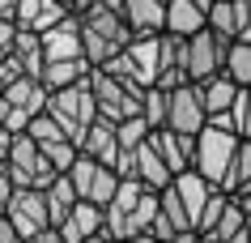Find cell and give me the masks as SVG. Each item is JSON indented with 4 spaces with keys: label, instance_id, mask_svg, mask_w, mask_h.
I'll use <instances>...</instances> for the list:
<instances>
[{
    "label": "cell",
    "instance_id": "obj_1",
    "mask_svg": "<svg viewBox=\"0 0 251 243\" xmlns=\"http://www.w3.org/2000/svg\"><path fill=\"white\" fill-rule=\"evenodd\" d=\"M162 209V188H149L145 179H124L115 201L106 205V230L115 239H136L153 226Z\"/></svg>",
    "mask_w": 251,
    "mask_h": 243
},
{
    "label": "cell",
    "instance_id": "obj_2",
    "mask_svg": "<svg viewBox=\"0 0 251 243\" xmlns=\"http://www.w3.org/2000/svg\"><path fill=\"white\" fill-rule=\"evenodd\" d=\"M81 39H85V60L94 68L106 64L111 55H119L128 43L136 39V30L128 26V17L119 13V9H106L102 0L90 4L85 13H81Z\"/></svg>",
    "mask_w": 251,
    "mask_h": 243
},
{
    "label": "cell",
    "instance_id": "obj_3",
    "mask_svg": "<svg viewBox=\"0 0 251 243\" xmlns=\"http://www.w3.org/2000/svg\"><path fill=\"white\" fill-rule=\"evenodd\" d=\"M51 103V90H47V81L26 73V77H17L9 90H0V124L9 128V133H26L30 120L47 111Z\"/></svg>",
    "mask_w": 251,
    "mask_h": 243
},
{
    "label": "cell",
    "instance_id": "obj_4",
    "mask_svg": "<svg viewBox=\"0 0 251 243\" xmlns=\"http://www.w3.org/2000/svg\"><path fill=\"white\" fill-rule=\"evenodd\" d=\"M9 171H13L17 188H51L55 179L64 175V171H55V162L47 158V149H43L39 136L30 133H13V145H9Z\"/></svg>",
    "mask_w": 251,
    "mask_h": 243
},
{
    "label": "cell",
    "instance_id": "obj_5",
    "mask_svg": "<svg viewBox=\"0 0 251 243\" xmlns=\"http://www.w3.org/2000/svg\"><path fill=\"white\" fill-rule=\"evenodd\" d=\"M90 85H94V98H98V115L106 120H128V115H141L145 107V90L149 85H136L128 77H115L106 68H94L90 73Z\"/></svg>",
    "mask_w": 251,
    "mask_h": 243
},
{
    "label": "cell",
    "instance_id": "obj_6",
    "mask_svg": "<svg viewBox=\"0 0 251 243\" xmlns=\"http://www.w3.org/2000/svg\"><path fill=\"white\" fill-rule=\"evenodd\" d=\"M47 111H51L55 120L64 124V133L81 145V136L90 133L94 120H98V98H94L90 77L77 81V85H64V90H51V103H47Z\"/></svg>",
    "mask_w": 251,
    "mask_h": 243
},
{
    "label": "cell",
    "instance_id": "obj_7",
    "mask_svg": "<svg viewBox=\"0 0 251 243\" xmlns=\"http://www.w3.org/2000/svg\"><path fill=\"white\" fill-rule=\"evenodd\" d=\"M238 145H243V136H238V133H226V128L204 124L200 136H196V171H204V175L222 188L226 175H230V166H234Z\"/></svg>",
    "mask_w": 251,
    "mask_h": 243
},
{
    "label": "cell",
    "instance_id": "obj_8",
    "mask_svg": "<svg viewBox=\"0 0 251 243\" xmlns=\"http://www.w3.org/2000/svg\"><path fill=\"white\" fill-rule=\"evenodd\" d=\"M230 34H222V30H196L192 39H187V73H192V81H204L213 77V73H222L226 68V55H230Z\"/></svg>",
    "mask_w": 251,
    "mask_h": 243
},
{
    "label": "cell",
    "instance_id": "obj_9",
    "mask_svg": "<svg viewBox=\"0 0 251 243\" xmlns=\"http://www.w3.org/2000/svg\"><path fill=\"white\" fill-rule=\"evenodd\" d=\"M115 171L124 179H145L149 188H166L175 179V171L166 166V158L158 154V145L153 141H145V145H136V149H124L115 162Z\"/></svg>",
    "mask_w": 251,
    "mask_h": 243
},
{
    "label": "cell",
    "instance_id": "obj_10",
    "mask_svg": "<svg viewBox=\"0 0 251 243\" xmlns=\"http://www.w3.org/2000/svg\"><path fill=\"white\" fill-rule=\"evenodd\" d=\"M9 222H13L26 239H34L39 230L55 226L51 222V205H47V188H17L9 201Z\"/></svg>",
    "mask_w": 251,
    "mask_h": 243
},
{
    "label": "cell",
    "instance_id": "obj_11",
    "mask_svg": "<svg viewBox=\"0 0 251 243\" xmlns=\"http://www.w3.org/2000/svg\"><path fill=\"white\" fill-rule=\"evenodd\" d=\"M204 124H209V107H204V98H200V85H196V81L175 85V90H171V120H166V128L196 136Z\"/></svg>",
    "mask_w": 251,
    "mask_h": 243
},
{
    "label": "cell",
    "instance_id": "obj_12",
    "mask_svg": "<svg viewBox=\"0 0 251 243\" xmlns=\"http://www.w3.org/2000/svg\"><path fill=\"white\" fill-rule=\"evenodd\" d=\"M43 47H47V64L51 60H81L85 39H81V13H68L51 30H43Z\"/></svg>",
    "mask_w": 251,
    "mask_h": 243
},
{
    "label": "cell",
    "instance_id": "obj_13",
    "mask_svg": "<svg viewBox=\"0 0 251 243\" xmlns=\"http://www.w3.org/2000/svg\"><path fill=\"white\" fill-rule=\"evenodd\" d=\"M192 73H187V39L162 30V68H158V85L162 90H175V85H187Z\"/></svg>",
    "mask_w": 251,
    "mask_h": 243
},
{
    "label": "cell",
    "instance_id": "obj_14",
    "mask_svg": "<svg viewBox=\"0 0 251 243\" xmlns=\"http://www.w3.org/2000/svg\"><path fill=\"white\" fill-rule=\"evenodd\" d=\"M128 60H132L141 85H158V68H162V34H136L128 47Z\"/></svg>",
    "mask_w": 251,
    "mask_h": 243
},
{
    "label": "cell",
    "instance_id": "obj_15",
    "mask_svg": "<svg viewBox=\"0 0 251 243\" xmlns=\"http://www.w3.org/2000/svg\"><path fill=\"white\" fill-rule=\"evenodd\" d=\"M81 149H85L90 158L106 162V166H115L119 154H124V149H119V124L106 120V115H98V120H94V128L81 136Z\"/></svg>",
    "mask_w": 251,
    "mask_h": 243
},
{
    "label": "cell",
    "instance_id": "obj_16",
    "mask_svg": "<svg viewBox=\"0 0 251 243\" xmlns=\"http://www.w3.org/2000/svg\"><path fill=\"white\" fill-rule=\"evenodd\" d=\"M73 13L64 0H17V26L22 30H51L55 22H64Z\"/></svg>",
    "mask_w": 251,
    "mask_h": 243
},
{
    "label": "cell",
    "instance_id": "obj_17",
    "mask_svg": "<svg viewBox=\"0 0 251 243\" xmlns=\"http://www.w3.org/2000/svg\"><path fill=\"white\" fill-rule=\"evenodd\" d=\"M102 226H106V209H102L98 201H85V196H81L77 209L64 217V226H60V230H64L68 243H85L90 235H98Z\"/></svg>",
    "mask_w": 251,
    "mask_h": 243
},
{
    "label": "cell",
    "instance_id": "obj_18",
    "mask_svg": "<svg viewBox=\"0 0 251 243\" xmlns=\"http://www.w3.org/2000/svg\"><path fill=\"white\" fill-rule=\"evenodd\" d=\"M124 17L136 34H162L166 30V0H124Z\"/></svg>",
    "mask_w": 251,
    "mask_h": 243
},
{
    "label": "cell",
    "instance_id": "obj_19",
    "mask_svg": "<svg viewBox=\"0 0 251 243\" xmlns=\"http://www.w3.org/2000/svg\"><path fill=\"white\" fill-rule=\"evenodd\" d=\"M209 26V13L200 9L196 0H166V30L179 39H192L196 30Z\"/></svg>",
    "mask_w": 251,
    "mask_h": 243
},
{
    "label": "cell",
    "instance_id": "obj_20",
    "mask_svg": "<svg viewBox=\"0 0 251 243\" xmlns=\"http://www.w3.org/2000/svg\"><path fill=\"white\" fill-rule=\"evenodd\" d=\"M200 85V98H204V107L209 111H226V107H234V98H238V90H243V85H238L234 77H230V73H213V77H204V81H196Z\"/></svg>",
    "mask_w": 251,
    "mask_h": 243
},
{
    "label": "cell",
    "instance_id": "obj_21",
    "mask_svg": "<svg viewBox=\"0 0 251 243\" xmlns=\"http://www.w3.org/2000/svg\"><path fill=\"white\" fill-rule=\"evenodd\" d=\"M13 55L26 64V73H34V77L47 73V47H43V34H39V30H17Z\"/></svg>",
    "mask_w": 251,
    "mask_h": 243
},
{
    "label": "cell",
    "instance_id": "obj_22",
    "mask_svg": "<svg viewBox=\"0 0 251 243\" xmlns=\"http://www.w3.org/2000/svg\"><path fill=\"white\" fill-rule=\"evenodd\" d=\"M94 73V64L81 55V60H51L47 64V73H43V81H47V90H64V85H77V81H85Z\"/></svg>",
    "mask_w": 251,
    "mask_h": 243
},
{
    "label": "cell",
    "instance_id": "obj_23",
    "mask_svg": "<svg viewBox=\"0 0 251 243\" xmlns=\"http://www.w3.org/2000/svg\"><path fill=\"white\" fill-rule=\"evenodd\" d=\"M77 201H81V192H77V184H73V175L64 171V175L47 188V205H51V222L55 226H64V217L77 209Z\"/></svg>",
    "mask_w": 251,
    "mask_h": 243
},
{
    "label": "cell",
    "instance_id": "obj_24",
    "mask_svg": "<svg viewBox=\"0 0 251 243\" xmlns=\"http://www.w3.org/2000/svg\"><path fill=\"white\" fill-rule=\"evenodd\" d=\"M141 115L149 120V128H166V120H171V90L149 85V90H145V107H141Z\"/></svg>",
    "mask_w": 251,
    "mask_h": 243
},
{
    "label": "cell",
    "instance_id": "obj_25",
    "mask_svg": "<svg viewBox=\"0 0 251 243\" xmlns=\"http://www.w3.org/2000/svg\"><path fill=\"white\" fill-rule=\"evenodd\" d=\"M238 230H247V214H243V205L234 201V192H230V205H226V214H222V222L209 230V239H217V243H230L238 235Z\"/></svg>",
    "mask_w": 251,
    "mask_h": 243
},
{
    "label": "cell",
    "instance_id": "obj_26",
    "mask_svg": "<svg viewBox=\"0 0 251 243\" xmlns=\"http://www.w3.org/2000/svg\"><path fill=\"white\" fill-rule=\"evenodd\" d=\"M226 73H230L238 85H251V43H247V39H234V43H230Z\"/></svg>",
    "mask_w": 251,
    "mask_h": 243
},
{
    "label": "cell",
    "instance_id": "obj_27",
    "mask_svg": "<svg viewBox=\"0 0 251 243\" xmlns=\"http://www.w3.org/2000/svg\"><path fill=\"white\" fill-rule=\"evenodd\" d=\"M247 179H251V136H243V145H238V154H234V166H230V175H226L222 188L226 192H238Z\"/></svg>",
    "mask_w": 251,
    "mask_h": 243
},
{
    "label": "cell",
    "instance_id": "obj_28",
    "mask_svg": "<svg viewBox=\"0 0 251 243\" xmlns=\"http://www.w3.org/2000/svg\"><path fill=\"white\" fill-rule=\"evenodd\" d=\"M26 133H30V136H39V141H55V136H68V133H64V124L55 120L51 111H39V115L30 120Z\"/></svg>",
    "mask_w": 251,
    "mask_h": 243
},
{
    "label": "cell",
    "instance_id": "obj_29",
    "mask_svg": "<svg viewBox=\"0 0 251 243\" xmlns=\"http://www.w3.org/2000/svg\"><path fill=\"white\" fill-rule=\"evenodd\" d=\"M234 120H238V136H251V85H243L234 98Z\"/></svg>",
    "mask_w": 251,
    "mask_h": 243
},
{
    "label": "cell",
    "instance_id": "obj_30",
    "mask_svg": "<svg viewBox=\"0 0 251 243\" xmlns=\"http://www.w3.org/2000/svg\"><path fill=\"white\" fill-rule=\"evenodd\" d=\"M149 235H158L162 243H175V239H183V230L175 226V217H166L162 209H158V217H153V226H149Z\"/></svg>",
    "mask_w": 251,
    "mask_h": 243
},
{
    "label": "cell",
    "instance_id": "obj_31",
    "mask_svg": "<svg viewBox=\"0 0 251 243\" xmlns=\"http://www.w3.org/2000/svg\"><path fill=\"white\" fill-rule=\"evenodd\" d=\"M17 77H26V64H22V60H17V55L9 52L4 60H0V90H9V85H13Z\"/></svg>",
    "mask_w": 251,
    "mask_h": 243
},
{
    "label": "cell",
    "instance_id": "obj_32",
    "mask_svg": "<svg viewBox=\"0 0 251 243\" xmlns=\"http://www.w3.org/2000/svg\"><path fill=\"white\" fill-rule=\"evenodd\" d=\"M13 192H17V179H13V171H9V162H0V217L9 214Z\"/></svg>",
    "mask_w": 251,
    "mask_h": 243
},
{
    "label": "cell",
    "instance_id": "obj_33",
    "mask_svg": "<svg viewBox=\"0 0 251 243\" xmlns=\"http://www.w3.org/2000/svg\"><path fill=\"white\" fill-rule=\"evenodd\" d=\"M17 17H0V47H9L13 52V43H17Z\"/></svg>",
    "mask_w": 251,
    "mask_h": 243
},
{
    "label": "cell",
    "instance_id": "obj_34",
    "mask_svg": "<svg viewBox=\"0 0 251 243\" xmlns=\"http://www.w3.org/2000/svg\"><path fill=\"white\" fill-rule=\"evenodd\" d=\"M0 243H26V235H22V230L9 222V214L0 217Z\"/></svg>",
    "mask_w": 251,
    "mask_h": 243
},
{
    "label": "cell",
    "instance_id": "obj_35",
    "mask_svg": "<svg viewBox=\"0 0 251 243\" xmlns=\"http://www.w3.org/2000/svg\"><path fill=\"white\" fill-rule=\"evenodd\" d=\"M26 243H68V239H64V230H60V226H47V230H39V235L26 239Z\"/></svg>",
    "mask_w": 251,
    "mask_h": 243
},
{
    "label": "cell",
    "instance_id": "obj_36",
    "mask_svg": "<svg viewBox=\"0 0 251 243\" xmlns=\"http://www.w3.org/2000/svg\"><path fill=\"white\" fill-rule=\"evenodd\" d=\"M9 145H13V133H9V128L0 124V162L9 158Z\"/></svg>",
    "mask_w": 251,
    "mask_h": 243
},
{
    "label": "cell",
    "instance_id": "obj_37",
    "mask_svg": "<svg viewBox=\"0 0 251 243\" xmlns=\"http://www.w3.org/2000/svg\"><path fill=\"white\" fill-rule=\"evenodd\" d=\"M85 243H124V239H115V235H111V230H98V235H90V239H85Z\"/></svg>",
    "mask_w": 251,
    "mask_h": 243
},
{
    "label": "cell",
    "instance_id": "obj_38",
    "mask_svg": "<svg viewBox=\"0 0 251 243\" xmlns=\"http://www.w3.org/2000/svg\"><path fill=\"white\" fill-rule=\"evenodd\" d=\"M234 201H238V205H243V214H247V217H251V188H243V192H234Z\"/></svg>",
    "mask_w": 251,
    "mask_h": 243
},
{
    "label": "cell",
    "instance_id": "obj_39",
    "mask_svg": "<svg viewBox=\"0 0 251 243\" xmlns=\"http://www.w3.org/2000/svg\"><path fill=\"white\" fill-rule=\"evenodd\" d=\"M0 17H17V0H0Z\"/></svg>",
    "mask_w": 251,
    "mask_h": 243
},
{
    "label": "cell",
    "instance_id": "obj_40",
    "mask_svg": "<svg viewBox=\"0 0 251 243\" xmlns=\"http://www.w3.org/2000/svg\"><path fill=\"white\" fill-rule=\"evenodd\" d=\"M124 243H162V239H158V235H149V230H145V235H136V239H124Z\"/></svg>",
    "mask_w": 251,
    "mask_h": 243
},
{
    "label": "cell",
    "instance_id": "obj_41",
    "mask_svg": "<svg viewBox=\"0 0 251 243\" xmlns=\"http://www.w3.org/2000/svg\"><path fill=\"white\" fill-rule=\"evenodd\" d=\"M90 4H98V0H77V4H73V9H77V13H85V9H90Z\"/></svg>",
    "mask_w": 251,
    "mask_h": 243
},
{
    "label": "cell",
    "instance_id": "obj_42",
    "mask_svg": "<svg viewBox=\"0 0 251 243\" xmlns=\"http://www.w3.org/2000/svg\"><path fill=\"white\" fill-rule=\"evenodd\" d=\"M196 4H200V9H204V13H209V9H213V4H217V0H196Z\"/></svg>",
    "mask_w": 251,
    "mask_h": 243
},
{
    "label": "cell",
    "instance_id": "obj_43",
    "mask_svg": "<svg viewBox=\"0 0 251 243\" xmlns=\"http://www.w3.org/2000/svg\"><path fill=\"white\" fill-rule=\"evenodd\" d=\"M64 4H68V9H73V4H77V0H64ZM73 13H77V9H73Z\"/></svg>",
    "mask_w": 251,
    "mask_h": 243
},
{
    "label": "cell",
    "instance_id": "obj_44",
    "mask_svg": "<svg viewBox=\"0 0 251 243\" xmlns=\"http://www.w3.org/2000/svg\"><path fill=\"white\" fill-rule=\"evenodd\" d=\"M175 243H187V239H175ZM192 243H196V239H192Z\"/></svg>",
    "mask_w": 251,
    "mask_h": 243
}]
</instances>
